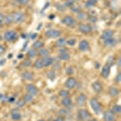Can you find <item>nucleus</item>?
<instances>
[{"instance_id":"1a4fd4ad","label":"nucleus","mask_w":121,"mask_h":121,"mask_svg":"<svg viewBox=\"0 0 121 121\" xmlns=\"http://www.w3.org/2000/svg\"><path fill=\"white\" fill-rule=\"evenodd\" d=\"M104 120L105 121H115L116 116L111 110H107L104 113Z\"/></svg>"},{"instance_id":"49530a36","label":"nucleus","mask_w":121,"mask_h":121,"mask_svg":"<svg viewBox=\"0 0 121 121\" xmlns=\"http://www.w3.org/2000/svg\"><path fill=\"white\" fill-rule=\"evenodd\" d=\"M5 50H6V49H5L4 46H3V45H1V44H0V55H1V54H3V53L5 52Z\"/></svg>"},{"instance_id":"a19ab883","label":"nucleus","mask_w":121,"mask_h":121,"mask_svg":"<svg viewBox=\"0 0 121 121\" xmlns=\"http://www.w3.org/2000/svg\"><path fill=\"white\" fill-rule=\"evenodd\" d=\"M17 3H19L20 5H22V6H26L30 3V0H16Z\"/></svg>"},{"instance_id":"f257e3e1","label":"nucleus","mask_w":121,"mask_h":121,"mask_svg":"<svg viewBox=\"0 0 121 121\" xmlns=\"http://www.w3.org/2000/svg\"><path fill=\"white\" fill-rule=\"evenodd\" d=\"M18 33L16 30H6L3 34V39L8 42H13L17 39Z\"/></svg>"},{"instance_id":"3c124183","label":"nucleus","mask_w":121,"mask_h":121,"mask_svg":"<svg viewBox=\"0 0 121 121\" xmlns=\"http://www.w3.org/2000/svg\"><path fill=\"white\" fill-rule=\"evenodd\" d=\"M36 37H37L36 33H33V34H31V35H30V39H31V40H35Z\"/></svg>"},{"instance_id":"5701e85b","label":"nucleus","mask_w":121,"mask_h":121,"mask_svg":"<svg viewBox=\"0 0 121 121\" xmlns=\"http://www.w3.org/2000/svg\"><path fill=\"white\" fill-rule=\"evenodd\" d=\"M32 48L35 49V50H40V49L44 48V42L42 40H36L32 45Z\"/></svg>"},{"instance_id":"9b49d317","label":"nucleus","mask_w":121,"mask_h":121,"mask_svg":"<svg viewBox=\"0 0 121 121\" xmlns=\"http://www.w3.org/2000/svg\"><path fill=\"white\" fill-rule=\"evenodd\" d=\"M86 100H87V96L84 93H81L78 97L76 98V104L78 106H83L86 104Z\"/></svg>"},{"instance_id":"7ed1b4c3","label":"nucleus","mask_w":121,"mask_h":121,"mask_svg":"<svg viewBox=\"0 0 121 121\" xmlns=\"http://www.w3.org/2000/svg\"><path fill=\"white\" fill-rule=\"evenodd\" d=\"M61 22L64 25L67 26L68 27H70V28H73V27L76 26L77 22L75 20V18L72 16H65L62 18L61 20Z\"/></svg>"},{"instance_id":"412c9836","label":"nucleus","mask_w":121,"mask_h":121,"mask_svg":"<svg viewBox=\"0 0 121 121\" xmlns=\"http://www.w3.org/2000/svg\"><path fill=\"white\" fill-rule=\"evenodd\" d=\"M116 44H117V41L114 37L104 40V45H105V46H106V47H112V46H114V45H116Z\"/></svg>"},{"instance_id":"13d9d810","label":"nucleus","mask_w":121,"mask_h":121,"mask_svg":"<svg viewBox=\"0 0 121 121\" xmlns=\"http://www.w3.org/2000/svg\"><path fill=\"white\" fill-rule=\"evenodd\" d=\"M87 121H97L96 119H95V118H91V119H89Z\"/></svg>"},{"instance_id":"ddd939ff","label":"nucleus","mask_w":121,"mask_h":121,"mask_svg":"<svg viewBox=\"0 0 121 121\" xmlns=\"http://www.w3.org/2000/svg\"><path fill=\"white\" fill-rule=\"evenodd\" d=\"M90 45L89 43L86 40H82L80 41L79 45H78V49L82 52H86V51L89 50Z\"/></svg>"},{"instance_id":"603ef678","label":"nucleus","mask_w":121,"mask_h":121,"mask_svg":"<svg viewBox=\"0 0 121 121\" xmlns=\"http://www.w3.org/2000/svg\"><path fill=\"white\" fill-rule=\"evenodd\" d=\"M49 6V3H46V5H45V6H44L43 9H42V12H44L45 9H47V8H48Z\"/></svg>"},{"instance_id":"a878e982","label":"nucleus","mask_w":121,"mask_h":121,"mask_svg":"<svg viewBox=\"0 0 121 121\" xmlns=\"http://www.w3.org/2000/svg\"><path fill=\"white\" fill-rule=\"evenodd\" d=\"M39 55L41 57V59H44V58H45V57H48V56H49V49L46 48L40 49V51H39Z\"/></svg>"},{"instance_id":"393cba45","label":"nucleus","mask_w":121,"mask_h":121,"mask_svg":"<svg viewBox=\"0 0 121 121\" xmlns=\"http://www.w3.org/2000/svg\"><path fill=\"white\" fill-rule=\"evenodd\" d=\"M87 17H88V14L83 11H80L77 13V18L78 20H80V21H83V20L87 19Z\"/></svg>"},{"instance_id":"680f3d73","label":"nucleus","mask_w":121,"mask_h":121,"mask_svg":"<svg viewBox=\"0 0 121 121\" xmlns=\"http://www.w3.org/2000/svg\"><path fill=\"white\" fill-rule=\"evenodd\" d=\"M99 67H100V64H97V63H96V69H99Z\"/></svg>"},{"instance_id":"7c9ffc66","label":"nucleus","mask_w":121,"mask_h":121,"mask_svg":"<svg viewBox=\"0 0 121 121\" xmlns=\"http://www.w3.org/2000/svg\"><path fill=\"white\" fill-rule=\"evenodd\" d=\"M47 78L50 80L51 82L54 81V79L56 78V73L54 72V70H49L47 72Z\"/></svg>"},{"instance_id":"20e7f679","label":"nucleus","mask_w":121,"mask_h":121,"mask_svg":"<svg viewBox=\"0 0 121 121\" xmlns=\"http://www.w3.org/2000/svg\"><path fill=\"white\" fill-rule=\"evenodd\" d=\"M13 23L16 24H21L25 20V14L21 11H15L13 13Z\"/></svg>"},{"instance_id":"de8ad7c7","label":"nucleus","mask_w":121,"mask_h":121,"mask_svg":"<svg viewBox=\"0 0 121 121\" xmlns=\"http://www.w3.org/2000/svg\"><path fill=\"white\" fill-rule=\"evenodd\" d=\"M8 101L9 102V103H15V97H10V98L8 99Z\"/></svg>"},{"instance_id":"cd10ccee","label":"nucleus","mask_w":121,"mask_h":121,"mask_svg":"<svg viewBox=\"0 0 121 121\" xmlns=\"http://www.w3.org/2000/svg\"><path fill=\"white\" fill-rule=\"evenodd\" d=\"M34 67L35 69H42L44 68L43 65V60L42 59H38L35 60V64H34Z\"/></svg>"},{"instance_id":"c9c22d12","label":"nucleus","mask_w":121,"mask_h":121,"mask_svg":"<svg viewBox=\"0 0 121 121\" xmlns=\"http://www.w3.org/2000/svg\"><path fill=\"white\" fill-rule=\"evenodd\" d=\"M114 64H115V58H114V56H110L106 61V64H108L111 68L114 65Z\"/></svg>"},{"instance_id":"473e14b6","label":"nucleus","mask_w":121,"mask_h":121,"mask_svg":"<svg viewBox=\"0 0 121 121\" xmlns=\"http://www.w3.org/2000/svg\"><path fill=\"white\" fill-rule=\"evenodd\" d=\"M112 111L115 115H120L121 113V106L120 105H115L112 107Z\"/></svg>"},{"instance_id":"bf43d9fd","label":"nucleus","mask_w":121,"mask_h":121,"mask_svg":"<svg viewBox=\"0 0 121 121\" xmlns=\"http://www.w3.org/2000/svg\"><path fill=\"white\" fill-rule=\"evenodd\" d=\"M41 26H42V24H41V23H40V26H37V28H36V30H40V27H41Z\"/></svg>"},{"instance_id":"6ab92c4d","label":"nucleus","mask_w":121,"mask_h":121,"mask_svg":"<svg viewBox=\"0 0 121 121\" xmlns=\"http://www.w3.org/2000/svg\"><path fill=\"white\" fill-rule=\"evenodd\" d=\"M13 23V13H8V15L4 16L3 19V24H6L7 26H9Z\"/></svg>"},{"instance_id":"c85d7f7f","label":"nucleus","mask_w":121,"mask_h":121,"mask_svg":"<svg viewBox=\"0 0 121 121\" xmlns=\"http://www.w3.org/2000/svg\"><path fill=\"white\" fill-rule=\"evenodd\" d=\"M23 100H25L26 103H31L34 100V96L29 93H26L23 96Z\"/></svg>"},{"instance_id":"39448f33","label":"nucleus","mask_w":121,"mask_h":121,"mask_svg":"<svg viewBox=\"0 0 121 121\" xmlns=\"http://www.w3.org/2000/svg\"><path fill=\"white\" fill-rule=\"evenodd\" d=\"M62 32L59 30H55V29H49L45 32V35L47 38L49 39H56L59 38L61 35Z\"/></svg>"},{"instance_id":"58836bf2","label":"nucleus","mask_w":121,"mask_h":121,"mask_svg":"<svg viewBox=\"0 0 121 121\" xmlns=\"http://www.w3.org/2000/svg\"><path fill=\"white\" fill-rule=\"evenodd\" d=\"M87 19H88V21L90 22H91V23H96V22H97V17L96 16H94V15H91V16H88V17H87Z\"/></svg>"},{"instance_id":"9d476101","label":"nucleus","mask_w":121,"mask_h":121,"mask_svg":"<svg viewBox=\"0 0 121 121\" xmlns=\"http://www.w3.org/2000/svg\"><path fill=\"white\" fill-rule=\"evenodd\" d=\"M65 87L69 90H71V89H73V88L76 86L77 85V81L73 77H69V78L67 79V81L65 82Z\"/></svg>"},{"instance_id":"bb28decb","label":"nucleus","mask_w":121,"mask_h":121,"mask_svg":"<svg viewBox=\"0 0 121 121\" xmlns=\"http://www.w3.org/2000/svg\"><path fill=\"white\" fill-rule=\"evenodd\" d=\"M97 2L96 0H87L85 3V8L86 9H91V8H94L95 6L96 5Z\"/></svg>"},{"instance_id":"c03bdc74","label":"nucleus","mask_w":121,"mask_h":121,"mask_svg":"<svg viewBox=\"0 0 121 121\" xmlns=\"http://www.w3.org/2000/svg\"><path fill=\"white\" fill-rule=\"evenodd\" d=\"M115 82L116 83H120V82H121V73H120V72H119L118 74L116 75V77H115Z\"/></svg>"},{"instance_id":"4be33fe9","label":"nucleus","mask_w":121,"mask_h":121,"mask_svg":"<svg viewBox=\"0 0 121 121\" xmlns=\"http://www.w3.org/2000/svg\"><path fill=\"white\" fill-rule=\"evenodd\" d=\"M61 104H62L63 106H64L65 108H69L72 105V99L70 97H65V98H63L61 100Z\"/></svg>"},{"instance_id":"6e6552de","label":"nucleus","mask_w":121,"mask_h":121,"mask_svg":"<svg viewBox=\"0 0 121 121\" xmlns=\"http://www.w3.org/2000/svg\"><path fill=\"white\" fill-rule=\"evenodd\" d=\"M26 89L27 93L32 95L33 96H38L39 93H40V91H39V89L35 86V85H33V84H27L26 86Z\"/></svg>"},{"instance_id":"6e6d98bb","label":"nucleus","mask_w":121,"mask_h":121,"mask_svg":"<svg viewBox=\"0 0 121 121\" xmlns=\"http://www.w3.org/2000/svg\"><path fill=\"white\" fill-rule=\"evenodd\" d=\"M17 58H18V59H22V58H23V54H19L17 55Z\"/></svg>"},{"instance_id":"0e129e2a","label":"nucleus","mask_w":121,"mask_h":121,"mask_svg":"<svg viewBox=\"0 0 121 121\" xmlns=\"http://www.w3.org/2000/svg\"><path fill=\"white\" fill-rule=\"evenodd\" d=\"M2 97H3V94H0V100L2 99Z\"/></svg>"},{"instance_id":"f8f14e48","label":"nucleus","mask_w":121,"mask_h":121,"mask_svg":"<svg viewBox=\"0 0 121 121\" xmlns=\"http://www.w3.org/2000/svg\"><path fill=\"white\" fill-rule=\"evenodd\" d=\"M59 59L64 61L69 60V59H70V54H69V51H68L67 49L63 48V49H59Z\"/></svg>"},{"instance_id":"2f4dec72","label":"nucleus","mask_w":121,"mask_h":121,"mask_svg":"<svg viewBox=\"0 0 121 121\" xmlns=\"http://www.w3.org/2000/svg\"><path fill=\"white\" fill-rule=\"evenodd\" d=\"M66 45L65 38H59V40L55 42V46L57 47H63Z\"/></svg>"},{"instance_id":"0eeeda50","label":"nucleus","mask_w":121,"mask_h":121,"mask_svg":"<svg viewBox=\"0 0 121 121\" xmlns=\"http://www.w3.org/2000/svg\"><path fill=\"white\" fill-rule=\"evenodd\" d=\"M78 119L81 121H86L90 119V113L86 109H80L78 110Z\"/></svg>"},{"instance_id":"423d86ee","label":"nucleus","mask_w":121,"mask_h":121,"mask_svg":"<svg viewBox=\"0 0 121 121\" xmlns=\"http://www.w3.org/2000/svg\"><path fill=\"white\" fill-rule=\"evenodd\" d=\"M78 30L82 34H88L91 33L92 30V27L91 25L86 24V23H79L78 24Z\"/></svg>"},{"instance_id":"4d7b16f0","label":"nucleus","mask_w":121,"mask_h":121,"mask_svg":"<svg viewBox=\"0 0 121 121\" xmlns=\"http://www.w3.org/2000/svg\"><path fill=\"white\" fill-rule=\"evenodd\" d=\"M54 14H51L50 16L49 17V20H51V19H54Z\"/></svg>"},{"instance_id":"052dcab7","label":"nucleus","mask_w":121,"mask_h":121,"mask_svg":"<svg viewBox=\"0 0 121 121\" xmlns=\"http://www.w3.org/2000/svg\"><path fill=\"white\" fill-rule=\"evenodd\" d=\"M3 22L2 21H0V29L2 28V26H3Z\"/></svg>"},{"instance_id":"69168bd1","label":"nucleus","mask_w":121,"mask_h":121,"mask_svg":"<svg viewBox=\"0 0 121 121\" xmlns=\"http://www.w3.org/2000/svg\"><path fill=\"white\" fill-rule=\"evenodd\" d=\"M37 121H45V120H38Z\"/></svg>"},{"instance_id":"aec40b11","label":"nucleus","mask_w":121,"mask_h":121,"mask_svg":"<svg viewBox=\"0 0 121 121\" xmlns=\"http://www.w3.org/2000/svg\"><path fill=\"white\" fill-rule=\"evenodd\" d=\"M22 77L24 80H26V81H31L34 78V74L33 73L30 72V71H25V72L22 73Z\"/></svg>"},{"instance_id":"864d4df0","label":"nucleus","mask_w":121,"mask_h":121,"mask_svg":"<svg viewBox=\"0 0 121 121\" xmlns=\"http://www.w3.org/2000/svg\"><path fill=\"white\" fill-rule=\"evenodd\" d=\"M27 45H28V41H26V43L24 44V45H23V48H22V51H24L26 49L27 47Z\"/></svg>"},{"instance_id":"774afa93","label":"nucleus","mask_w":121,"mask_h":121,"mask_svg":"<svg viewBox=\"0 0 121 121\" xmlns=\"http://www.w3.org/2000/svg\"><path fill=\"white\" fill-rule=\"evenodd\" d=\"M96 2H98V1H100V0H96Z\"/></svg>"},{"instance_id":"dca6fc26","label":"nucleus","mask_w":121,"mask_h":121,"mask_svg":"<svg viewBox=\"0 0 121 121\" xmlns=\"http://www.w3.org/2000/svg\"><path fill=\"white\" fill-rule=\"evenodd\" d=\"M91 87H92L93 91H94L96 93L101 92L102 90H103L101 83H100L99 81H95L94 82H92V84H91Z\"/></svg>"},{"instance_id":"a211bd4d","label":"nucleus","mask_w":121,"mask_h":121,"mask_svg":"<svg viewBox=\"0 0 121 121\" xmlns=\"http://www.w3.org/2000/svg\"><path fill=\"white\" fill-rule=\"evenodd\" d=\"M108 93L111 97H117L120 96V90L115 86H110L108 89Z\"/></svg>"},{"instance_id":"338daca9","label":"nucleus","mask_w":121,"mask_h":121,"mask_svg":"<svg viewBox=\"0 0 121 121\" xmlns=\"http://www.w3.org/2000/svg\"><path fill=\"white\" fill-rule=\"evenodd\" d=\"M2 39H3V38H2V37H1V36H0V40H2Z\"/></svg>"},{"instance_id":"e2e57ef3","label":"nucleus","mask_w":121,"mask_h":121,"mask_svg":"<svg viewBox=\"0 0 121 121\" xmlns=\"http://www.w3.org/2000/svg\"><path fill=\"white\" fill-rule=\"evenodd\" d=\"M71 1H73V3H75V2H79V1H81V0H71Z\"/></svg>"},{"instance_id":"f3484780","label":"nucleus","mask_w":121,"mask_h":121,"mask_svg":"<svg viewBox=\"0 0 121 121\" xmlns=\"http://www.w3.org/2000/svg\"><path fill=\"white\" fill-rule=\"evenodd\" d=\"M110 74V67L108 65V64H105V65L102 67L101 69V76L103 77L104 78H107Z\"/></svg>"},{"instance_id":"09e8293b","label":"nucleus","mask_w":121,"mask_h":121,"mask_svg":"<svg viewBox=\"0 0 121 121\" xmlns=\"http://www.w3.org/2000/svg\"><path fill=\"white\" fill-rule=\"evenodd\" d=\"M54 121H64V117L59 116L58 118H56Z\"/></svg>"},{"instance_id":"37998d69","label":"nucleus","mask_w":121,"mask_h":121,"mask_svg":"<svg viewBox=\"0 0 121 121\" xmlns=\"http://www.w3.org/2000/svg\"><path fill=\"white\" fill-rule=\"evenodd\" d=\"M70 8H71V10H72L73 12H74V13H78V12L81 11V9H80V7L75 6L74 4H73V6H71V7H70Z\"/></svg>"},{"instance_id":"ea45409f","label":"nucleus","mask_w":121,"mask_h":121,"mask_svg":"<svg viewBox=\"0 0 121 121\" xmlns=\"http://www.w3.org/2000/svg\"><path fill=\"white\" fill-rule=\"evenodd\" d=\"M66 73H67L69 76H72V75L74 73V70H73V67H68L66 69Z\"/></svg>"},{"instance_id":"b1692460","label":"nucleus","mask_w":121,"mask_h":121,"mask_svg":"<svg viewBox=\"0 0 121 121\" xmlns=\"http://www.w3.org/2000/svg\"><path fill=\"white\" fill-rule=\"evenodd\" d=\"M42 60H43L44 67H49V66H50L51 64H53V63H54V59L51 57H49V56L42 59Z\"/></svg>"},{"instance_id":"f03ea898","label":"nucleus","mask_w":121,"mask_h":121,"mask_svg":"<svg viewBox=\"0 0 121 121\" xmlns=\"http://www.w3.org/2000/svg\"><path fill=\"white\" fill-rule=\"evenodd\" d=\"M90 105H91V109H92L93 111L95 112V114L96 115H99L101 114L102 106L96 98H91L90 100Z\"/></svg>"},{"instance_id":"4468645a","label":"nucleus","mask_w":121,"mask_h":121,"mask_svg":"<svg viewBox=\"0 0 121 121\" xmlns=\"http://www.w3.org/2000/svg\"><path fill=\"white\" fill-rule=\"evenodd\" d=\"M114 34H115V31L112 30H110V29H107V30H105L103 32H102L101 35H100V38L103 40H107V39L112 38L114 36Z\"/></svg>"},{"instance_id":"72a5a7b5","label":"nucleus","mask_w":121,"mask_h":121,"mask_svg":"<svg viewBox=\"0 0 121 121\" xmlns=\"http://www.w3.org/2000/svg\"><path fill=\"white\" fill-rule=\"evenodd\" d=\"M70 93L68 90H65V89H63V90H60L59 92V96L62 98H65V97H69Z\"/></svg>"},{"instance_id":"2eb2a0df","label":"nucleus","mask_w":121,"mask_h":121,"mask_svg":"<svg viewBox=\"0 0 121 121\" xmlns=\"http://www.w3.org/2000/svg\"><path fill=\"white\" fill-rule=\"evenodd\" d=\"M22 114L17 109H14L11 113V118L14 121H20L22 120Z\"/></svg>"},{"instance_id":"e433bc0d","label":"nucleus","mask_w":121,"mask_h":121,"mask_svg":"<svg viewBox=\"0 0 121 121\" xmlns=\"http://www.w3.org/2000/svg\"><path fill=\"white\" fill-rule=\"evenodd\" d=\"M77 43V40L75 38H72V39H69V40H66V44L68 45H70V46H74Z\"/></svg>"},{"instance_id":"79ce46f5","label":"nucleus","mask_w":121,"mask_h":121,"mask_svg":"<svg viewBox=\"0 0 121 121\" xmlns=\"http://www.w3.org/2000/svg\"><path fill=\"white\" fill-rule=\"evenodd\" d=\"M22 65L23 67H25V68L29 67V66L31 65V61H30V59H27V60H25V61H23V62H22Z\"/></svg>"},{"instance_id":"5fc2aeb1","label":"nucleus","mask_w":121,"mask_h":121,"mask_svg":"<svg viewBox=\"0 0 121 121\" xmlns=\"http://www.w3.org/2000/svg\"><path fill=\"white\" fill-rule=\"evenodd\" d=\"M5 63H6V59H2V60L0 61V65H3Z\"/></svg>"},{"instance_id":"c756f323","label":"nucleus","mask_w":121,"mask_h":121,"mask_svg":"<svg viewBox=\"0 0 121 121\" xmlns=\"http://www.w3.org/2000/svg\"><path fill=\"white\" fill-rule=\"evenodd\" d=\"M37 50H35V49H29L28 50V52H27V56H28V58L29 59H34V58L35 57V56L37 55Z\"/></svg>"},{"instance_id":"4c0bfd02","label":"nucleus","mask_w":121,"mask_h":121,"mask_svg":"<svg viewBox=\"0 0 121 121\" xmlns=\"http://www.w3.org/2000/svg\"><path fill=\"white\" fill-rule=\"evenodd\" d=\"M16 105H17V108H22L26 105V102L23 99H21V100H18L16 102Z\"/></svg>"},{"instance_id":"f704fd0d","label":"nucleus","mask_w":121,"mask_h":121,"mask_svg":"<svg viewBox=\"0 0 121 121\" xmlns=\"http://www.w3.org/2000/svg\"><path fill=\"white\" fill-rule=\"evenodd\" d=\"M69 114V110H67V108H64V109H61L58 111V115L59 116H62V117H64L66 115H68Z\"/></svg>"},{"instance_id":"a18cd8bd","label":"nucleus","mask_w":121,"mask_h":121,"mask_svg":"<svg viewBox=\"0 0 121 121\" xmlns=\"http://www.w3.org/2000/svg\"><path fill=\"white\" fill-rule=\"evenodd\" d=\"M59 68H60V65H59V63H55L54 64H53L52 66V69L53 70H58V69H59Z\"/></svg>"},{"instance_id":"8fccbe9b","label":"nucleus","mask_w":121,"mask_h":121,"mask_svg":"<svg viewBox=\"0 0 121 121\" xmlns=\"http://www.w3.org/2000/svg\"><path fill=\"white\" fill-rule=\"evenodd\" d=\"M117 66H118L119 69H120V67H121V58L120 57H119L118 60H117Z\"/></svg>"}]
</instances>
